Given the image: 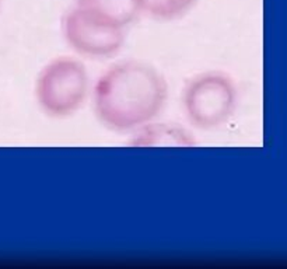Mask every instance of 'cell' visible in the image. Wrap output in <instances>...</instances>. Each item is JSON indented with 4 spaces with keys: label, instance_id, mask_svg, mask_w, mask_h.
Instances as JSON below:
<instances>
[{
    "label": "cell",
    "instance_id": "cell-1",
    "mask_svg": "<svg viewBox=\"0 0 287 269\" xmlns=\"http://www.w3.org/2000/svg\"><path fill=\"white\" fill-rule=\"evenodd\" d=\"M166 78L142 60H123L105 70L94 84L93 107L99 122L114 132L139 131L164 110Z\"/></svg>",
    "mask_w": 287,
    "mask_h": 269
},
{
    "label": "cell",
    "instance_id": "cell-2",
    "mask_svg": "<svg viewBox=\"0 0 287 269\" xmlns=\"http://www.w3.org/2000/svg\"><path fill=\"white\" fill-rule=\"evenodd\" d=\"M90 76L75 58L59 56L46 63L35 81L39 108L52 118H67L83 107L89 97Z\"/></svg>",
    "mask_w": 287,
    "mask_h": 269
},
{
    "label": "cell",
    "instance_id": "cell-3",
    "mask_svg": "<svg viewBox=\"0 0 287 269\" xmlns=\"http://www.w3.org/2000/svg\"><path fill=\"white\" fill-rule=\"evenodd\" d=\"M237 107V89L219 70L196 75L182 91V110L188 122L200 131H213L230 121Z\"/></svg>",
    "mask_w": 287,
    "mask_h": 269
},
{
    "label": "cell",
    "instance_id": "cell-4",
    "mask_svg": "<svg viewBox=\"0 0 287 269\" xmlns=\"http://www.w3.org/2000/svg\"><path fill=\"white\" fill-rule=\"evenodd\" d=\"M126 30L80 7L67 11L62 21L66 42L78 55L104 59L116 55L126 41Z\"/></svg>",
    "mask_w": 287,
    "mask_h": 269
},
{
    "label": "cell",
    "instance_id": "cell-5",
    "mask_svg": "<svg viewBox=\"0 0 287 269\" xmlns=\"http://www.w3.org/2000/svg\"><path fill=\"white\" fill-rule=\"evenodd\" d=\"M76 7L107 21L128 28L137 20L140 13L134 0H75Z\"/></svg>",
    "mask_w": 287,
    "mask_h": 269
},
{
    "label": "cell",
    "instance_id": "cell-6",
    "mask_svg": "<svg viewBox=\"0 0 287 269\" xmlns=\"http://www.w3.org/2000/svg\"><path fill=\"white\" fill-rule=\"evenodd\" d=\"M134 145H193L191 134L181 126L172 123H149L144 128L139 129V136L133 140Z\"/></svg>",
    "mask_w": 287,
    "mask_h": 269
},
{
    "label": "cell",
    "instance_id": "cell-7",
    "mask_svg": "<svg viewBox=\"0 0 287 269\" xmlns=\"http://www.w3.org/2000/svg\"><path fill=\"white\" fill-rule=\"evenodd\" d=\"M137 10L150 19L171 21L187 14L198 0H134Z\"/></svg>",
    "mask_w": 287,
    "mask_h": 269
},
{
    "label": "cell",
    "instance_id": "cell-8",
    "mask_svg": "<svg viewBox=\"0 0 287 269\" xmlns=\"http://www.w3.org/2000/svg\"><path fill=\"white\" fill-rule=\"evenodd\" d=\"M1 9H3V0H0V13H1Z\"/></svg>",
    "mask_w": 287,
    "mask_h": 269
}]
</instances>
